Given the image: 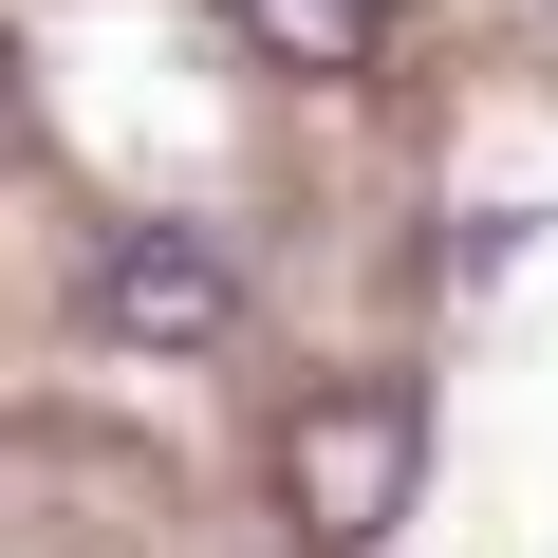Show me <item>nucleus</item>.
Wrapping results in <instances>:
<instances>
[{
    "mask_svg": "<svg viewBox=\"0 0 558 558\" xmlns=\"http://www.w3.org/2000/svg\"><path fill=\"white\" fill-rule=\"evenodd\" d=\"M94 336H131V354H205V336H242V279H223L186 223H112V242H94Z\"/></svg>",
    "mask_w": 558,
    "mask_h": 558,
    "instance_id": "2",
    "label": "nucleus"
},
{
    "mask_svg": "<svg viewBox=\"0 0 558 558\" xmlns=\"http://www.w3.org/2000/svg\"><path fill=\"white\" fill-rule=\"evenodd\" d=\"M410 465H428V410H410V391H317L299 428H279V502H299L317 558L391 539V521H410Z\"/></svg>",
    "mask_w": 558,
    "mask_h": 558,
    "instance_id": "1",
    "label": "nucleus"
},
{
    "mask_svg": "<svg viewBox=\"0 0 558 558\" xmlns=\"http://www.w3.org/2000/svg\"><path fill=\"white\" fill-rule=\"evenodd\" d=\"M223 20L279 57V75H373V38H391V0H223Z\"/></svg>",
    "mask_w": 558,
    "mask_h": 558,
    "instance_id": "3",
    "label": "nucleus"
}]
</instances>
